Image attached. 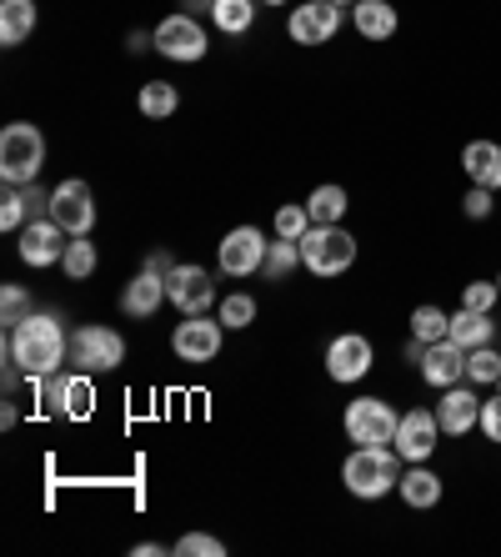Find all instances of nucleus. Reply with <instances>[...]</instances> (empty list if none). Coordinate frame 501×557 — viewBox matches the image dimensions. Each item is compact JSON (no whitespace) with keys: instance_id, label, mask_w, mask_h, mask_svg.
<instances>
[{"instance_id":"obj_1","label":"nucleus","mask_w":501,"mask_h":557,"mask_svg":"<svg viewBox=\"0 0 501 557\" xmlns=\"http://www.w3.org/2000/svg\"><path fill=\"white\" fill-rule=\"evenodd\" d=\"M5 351H11L15 367H21L30 382H40V376H51V372L65 367V357H71V337H65L61 317H51V311H30L26 322L5 332Z\"/></svg>"},{"instance_id":"obj_2","label":"nucleus","mask_w":501,"mask_h":557,"mask_svg":"<svg viewBox=\"0 0 501 557\" xmlns=\"http://www.w3.org/2000/svg\"><path fill=\"white\" fill-rule=\"evenodd\" d=\"M341 482L347 493L361 503H376L401 482V453L397 447H356V453L341 462Z\"/></svg>"},{"instance_id":"obj_3","label":"nucleus","mask_w":501,"mask_h":557,"mask_svg":"<svg viewBox=\"0 0 501 557\" xmlns=\"http://www.w3.org/2000/svg\"><path fill=\"white\" fill-rule=\"evenodd\" d=\"M40 166H46V136L30 121H11L0 131V176H5V186H36Z\"/></svg>"},{"instance_id":"obj_4","label":"nucleus","mask_w":501,"mask_h":557,"mask_svg":"<svg viewBox=\"0 0 501 557\" xmlns=\"http://www.w3.org/2000/svg\"><path fill=\"white\" fill-rule=\"evenodd\" d=\"M356 236L336 221V226H311L306 236H301V267H306L311 276H341L356 267Z\"/></svg>"},{"instance_id":"obj_5","label":"nucleus","mask_w":501,"mask_h":557,"mask_svg":"<svg viewBox=\"0 0 501 557\" xmlns=\"http://www.w3.org/2000/svg\"><path fill=\"white\" fill-rule=\"evenodd\" d=\"M126 362V337L116 326H101V322H86L71 332V367L76 372H116Z\"/></svg>"},{"instance_id":"obj_6","label":"nucleus","mask_w":501,"mask_h":557,"mask_svg":"<svg viewBox=\"0 0 501 557\" xmlns=\"http://www.w3.org/2000/svg\"><path fill=\"white\" fill-rule=\"evenodd\" d=\"M341 422H347V437L356 442V447H391L401 412L386 403V397H356Z\"/></svg>"},{"instance_id":"obj_7","label":"nucleus","mask_w":501,"mask_h":557,"mask_svg":"<svg viewBox=\"0 0 501 557\" xmlns=\"http://www.w3.org/2000/svg\"><path fill=\"white\" fill-rule=\"evenodd\" d=\"M151 46L166 61H180V65H191V61H201V55L211 51V40H206V30L196 26V15H186V11H176V15H166L161 26L151 30Z\"/></svg>"},{"instance_id":"obj_8","label":"nucleus","mask_w":501,"mask_h":557,"mask_svg":"<svg viewBox=\"0 0 501 557\" xmlns=\"http://www.w3.org/2000/svg\"><path fill=\"white\" fill-rule=\"evenodd\" d=\"M221 337H226V322L221 317H206V311H196L186 322L176 326V337H171V351H176L180 362H216L221 351Z\"/></svg>"},{"instance_id":"obj_9","label":"nucleus","mask_w":501,"mask_h":557,"mask_svg":"<svg viewBox=\"0 0 501 557\" xmlns=\"http://www.w3.org/2000/svg\"><path fill=\"white\" fill-rule=\"evenodd\" d=\"M341 30V5L336 0H301L291 15H286V36L296 46H326Z\"/></svg>"},{"instance_id":"obj_10","label":"nucleus","mask_w":501,"mask_h":557,"mask_svg":"<svg viewBox=\"0 0 501 557\" xmlns=\"http://www.w3.org/2000/svg\"><path fill=\"white\" fill-rule=\"evenodd\" d=\"M437 437H441V422H437V407H412V412H401L397 422V447L401 462H431L437 453Z\"/></svg>"},{"instance_id":"obj_11","label":"nucleus","mask_w":501,"mask_h":557,"mask_svg":"<svg viewBox=\"0 0 501 557\" xmlns=\"http://www.w3.org/2000/svg\"><path fill=\"white\" fill-rule=\"evenodd\" d=\"M372 362H376V347H372V337H361V332H341V337L326 347V376L341 382V387L361 382V376L372 372Z\"/></svg>"},{"instance_id":"obj_12","label":"nucleus","mask_w":501,"mask_h":557,"mask_svg":"<svg viewBox=\"0 0 501 557\" xmlns=\"http://www.w3.org/2000/svg\"><path fill=\"white\" fill-rule=\"evenodd\" d=\"M65 247H71V232H65L61 221L36 216L21 226V261L26 267H55L65 257Z\"/></svg>"},{"instance_id":"obj_13","label":"nucleus","mask_w":501,"mask_h":557,"mask_svg":"<svg viewBox=\"0 0 501 557\" xmlns=\"http://www.w3.org/2000/svg\"><path fill=\"white\" fill-rule=\"evenodd\" d=\"M51 221H61L71 236H90L96 226V196L86 182H61L51 191Z\"/></svg>"},{"instance_id":"obj_14","label":"nucleus","mask_w":501,"mask_h":557,"mask_svg":"<svg viewBox=\"0 0 501 557\" xmlns=\"http://www.w3.org/2000/svg\"><path fill=\"white\" fill-rule=\"evenodd\" d=\"M266 236H261V226H236V232H226V242H221V272L226 276H251L261 272V261H266Z\"/></svg>"},{"instance_id":"obj_15","label":"nucleus","mask_w":501,"mask_h":557,"mask_svg":"<svg viewBox=\"0 0 501 557\" xmlns=\"http://www.w3.org/2000/svg\"><path fill=\"white\" fill-rule=\"evenodd\" d=\"M166 297L180 317H196V311H206L211 301H216V282H211V272H201V267H176V272L166 276Z\"/></svg>"},{"instance_id":"obj_16","label":"nucleus","mask_w":501,"mask_h":557,"mask_svg":"<svg viewBox=\"0 0 501 557\" xmlns=\"http://www.w3.org/2000/svg\"><path fill=\"white\" fill-rule=\"evenodd\" d=\"M416 372L426 376V387L447 392V387H456V382H466V351L456 347L451 337H441V342L426 347V357L416 362Z\"/></svg>"},{"instance_id":"obj_17","label":"nucleus","mask_w":501,"mask_h":557,"mask_svg":"<svg viewBox=\"0 0 501 557\" xmlns=\"http://www.w3.org/2000/svg\"><path fill=\"white\" fill-rule=\"evenodd\" d=\"M437 422L447 437H466V432L481 422V397H476L466 382H456V387L441 392V403H437Z\"/></svg>"},{"instance_id":"obj_18","label":"nucleus","mask_w":501,"mask_h":557,"mask_svg":"<svg viewBox=\"0 0 501 557\" xmlns=\"http://www.w3.org/2000/svg\"><path fill=\"white\" fill-rule=\"evenodd\" d=\"M161 301H171L166 297V276L151 272V267H141V276H130L126 292H121V311H126V317H141V322L161 311Z\"/></svg>"},{"instance_id":"obj_19","label":"nucleus","mask_w":501,"mask_h":557,"mask_svg":"<svg viewBox=\"0 0 501 557\" xmlns=\"http://www.w3.org/2000/svg\"><path fill=\"white\" fill-rule=\"evenodd\" d=\"M351 26L361 40H391L401 30V15L391 0H356L351 5Z\"/></svg>"},{"instance_id":"obj_20","label":"nucleus","mask_w":501,"mask_h":557,"mask_svg":"<svg viewBox=\"0 0 501 557\" xmlns=\"http://www.w3.org/2000/svg\"><path fill=\"white\" fill-rule=\"evenodd\" d=\"M462 166L472 176V186H487V191H501V146L497 141H466L462 146Z\"/></svg>"},{"instance_id":"obj_21","label":"nucleus","mask_w":501,"mask_h":557,"mask_svg":"<svg viewBox=\"0 0 501 557\" xmlns=\"http://www.w3.org/2000/svg\"><path fill=\"white\" fill-rule=\"evenodd\" d=\"M397 493H401V503H406V507L426 512V507H437V503H441V493H447V487H441V478H437V472H431L426 462H412L406 472H401Z\"/></svg>"},{"instance_id":"obj_22","label":"nucleus","mask_w":501,"mask_h":557,"mask_svg":"<svg viewBox=\"0 0 501 557\" xmlns=\"http://www.w3.org/2000/svg\"><path fill=\"white\" fill-rule=\"evenodd\" d=\"M451 342L462 351H476V347H491L497 342V322H491V311H472V307H462V311H451V332H447Z\"/></svg>"},{"instance_id":"obj_23","label":"nucleus","mask_w":501,"mask_h":557,"mask_svg":"<svg viewBox=\"0 0 501 557\" xmlns=\"http://www.w3.org/2000/svg\"><path fill=\"white\" fill-rule=\"evenodd\" d=\"M36 0H0V46H21L36 30Z\"/></svg>"},{"instance_id":"obj_24","label":"nucleus","mask_w":501,"mask_h":557,"mask_svg":"<svg viewBox=\"0 0 501 557\" xmlns=\"http://www.w3.org/2000/svg\"><path fill=\"white\" fill-rule=\"evenodd\" d=\"M306 211H311V226H336V221H341V216L351 211L347 186H336V182L316 186V191L306 196Z\"/></svg>"},{"instance_id":"obj_25","label":"nucleus","mask_w":501,"mask_h":557,"mask_svg":"<svg viewBox=\"0 0 501 557\" xmlns=\"http://www.w3.org/2000/svg\"><path fill=\"white\" fill-rule=\"evenodd\" d=\"M136 106H141V116L166 121V116H176L180 96H176V86H171V81H146L141 96H136Z\"/></svg>"},{"instance_id":"obj_26","label":"nucleus","mask_w":501,"mask_h":557,"mask_svg":"<svg viewBox=\"0 0 501 557\" xmlns=\"http://www.w3.org/2000/svg\"><path fill=\"white\" fill-rule=\"evenodd\" d=\"M296 267H301V242L276 236V242L266 247V261H261V276H266V282H286Z\"/></svg>"},{"instance_id":"obj_27","label":"nucleus","mask_w":501,"mask_h":557,"mask_svg":"<svg viewBox=\"0 0 501 557\" xmlns=\"http://www.w3.org/2000/svg\"><path fill=\"white\" fill-rule=\"evenodd\" d=\"M211 21H216V30H226V36H241V30H251V21H256V0H216Z\"/></svg>"},{"instance_id":"obj_28","label":"nucleus","mask_w":501,"mask_h":557,"mask_svg":"<svg viewBox=\"0 0 501 557\" xmlns=\"http://www.w3.org/2000/svg\"><path fill=\"white\" fill-rule=\"evenodd\" d=\"M497 376H501V351L497 347L466 351V382H472V387H497Z\"/></svg>"},{"instance_id":"obj_29","label":"nucleus","mask_w":501,"mask_h":557,"mask_svg":"<svg viewBox=\"0 0 501 557\" xmlns=\"http://www.w3.org/2000/svg\"><path fill=\"white\" fill-rule=\"evenodd\" d=\"M447 332H451V317L441 307H431V301H426V307L412 311V337L416 342H426V347H431V342H441Z\"/></svg>"},{"instance_id":"obj_30","label":"nucleus","mask_w":501,"mask_h":557,"mask_svg":"<svg viewBox=\"0 0 501 557\" xmlns=\"http://www.w3.org/2000/svg\"><path fill=\"white\" fill-rule=\"evenodd\" d=\"M96 242H86V236H71V247H65V257H61V267H65V276L71 282H86L90 272H96Z\"/></svg>"},{"instance_id":"obj_31","label":"nucleus","mask_w":501,"mask_h":557,"mask_svg":"<svg viewBox=\"0 0 501 557\" xmlns=\"http://www.w3.org/2000/svg\"><path fill=\"white\" fill-rule=\"evenodd\" d=\"M90 407H96V387H90V372H76L71 382H65V403H61V417H90Z\"/></svg>"},{"instance_id":"obj_32","label":"nucleus","mask_w":501,"mask_h":557,"mask_svg":"<svg viewBox=\"0 0 501 557\" xmlns=\"http://www.w3.org/2000/svg\"><path fill=\"white\" fill-rule=\"evenodd\" d=\"M30 216V196L26 186H5V196H0V232H21Z\"/></svg>"},{"instance_id":"obj_33","label":"nucleus","mask_w":501,"mask_h":557,"mask_svg":"<svg viewBox=\"0 0 501 557\" xmlns=\"http://www.w3.org/2000/svg\"><path fill=\"white\" fill-rule=\"evenodd\" d=\"M26 317H30V292L26 286H15V282H5L0 286V322H5V332L21 326Z\"/></svg>"},{"instance_id":"obj_34","label":"nucleus","mask_w":501,"mask_h":557,"mask_svg":"<svg viewBox=\"0 0 501 557\" xmlns=\"http://www.w3.org/2000/svg\"><path fill=\"white\" fill-rule=\"evenodd\" d=\"M216 317H221L226 326H231V332H241V326L256 322V297H246V292H231V297L221 301Z\"/></svg>"},{"instance_id":"obj_35","label":"nucleus","mask_w":501,"mask_h":557,"mask_svg":"<svg viewBox=\"0 0 501 557\" xmlns=\"http://www.w3.org/2000/svg\"><path fill=\"white\" fill-rule=\"evenodd\" d=\"M306 232H311L306 201H301V207H281V211H276V236H286V242H301Z\"/></svg>"},{"instance_id":"obj_36","label":"nucleus","mask_w":501,"mask_h":557,"mask_svg":"<svg viewBox=\"0 0 501 557\" xmlns=\"http://www.w3.org/2000/svg\"><path fill=\"white\" fill-rule=\"evenodd\" d=\"M171 553H180V557H221V553H226V543H221V537H211V532H186Z\"/></svg>"},{"instance_id":"obj_37","label":"nucleus","mask_w":501,"mask_h":557,"mask_svg":"<svg viewBox=\"0 0 501 557\" xmlns=\"http://www.w3.org/2000/svg\"><path fill=\"white\" fill-rule=\"evenodd\" d=\"M497 301H501L497 282H466L462 286V307H472V311H497Z\"/></svg>"},{"instance_id":"obj_38","label":"nucleus","mask_w":501,"mask_h":557,"mask_svg":"<svg viewBox=\"0 0 501 557\" xmlns=\"http://www.w3.org/2000/svg\"><path fill=\"white\" fill-rule=\"evenodd\" d=\"M462 211L472 221H487L491 211H497V191H487V186H472V191L462 196Z\"/></svg>"},{"instance_id":"obj_39","label":"nucleus","mask_w":501,"mask_h":557,"mask_svg":"<svg viewBox=\"0 0 501 557\" xmlns=\"http://www.w3.org/2000/svg\"><path fill=\"white\" fill-rule=\"evenodd\" d=\"M476 432H481L487 442H497V447H501V392L481 403V422H476Z\"/></svg>"},{"instance_id":"obj_40","label":"nucleus","mask_w":501,"mask_h":557,"mask_svg":"<svg viewBox=\"0 0 501 557\" xmlns=\"http://www.w3.org/2000/svg\"><path fill=\"white\" fill-rule=\"evenodd\" d=\"M146 267H151V272H161V276H171V272H176V261H171L166 251H151V257H146Z\"/></svg>"},{"instance_id":"obj_41","label":"nucleus","mask_w":501,"mask_h":557,"mask_svg":"<svg viewBox=\"0 0 501 557\" xmlns=\"http://www.w3.org/2000/svg\"><path fill=\"white\" fill-rule=\"evenodd\" d=\"M180 11H186V15H201V11H216V0H180Z\"/></svg>"},{"instance_id":"obj_42","label":"nucleus","mask_w":501,"mask_h":557,"mask_svg":"<svg viewBox=\"0 0 501 557\" xmlns=\"http://www.w3.org/2000/svg\"><path fill=\"white\" fill-rule=\"evenodd\" d=\"M15 417H21V412H15V403H5V407H0V428H15Z\"/></svg>"},{"instance_id":"obj_43","label":"nucleus","mask_w":501,"mask_h":557,"mask_svg":"<svg viewBox=\"0 0 501 557\" xmlns=\"http://www.w3.org/2000/svg\"><path fill=\"white\" fill-rule=\"evenodd\" d=\"M266 5H286V0H266Z\"/></svg>"},{"instance_id":"obj_44","label":"nucleus","mask_w":501,"mask_h":557,"mask_svg":"<svg viewBox=\"0 0 501 557\" xmlns=\"http://www.w3.org/2000/svg\"><path fill=\"white\" fill-rule=\"evenodd\" d=\"M336 5H351V0H336Z\"/></svg>"},{"instance_id":"obj_45","label":"nucleus","mask_w":501,"mask_h":557,"mask_svg":"<svg viewBox=\"0 0 501 557\" xmlns=\"http://www.w3.org/2000/svg\"><path fill=\"white\" fill-rule=\"evenodd\" d=\"M497 392H501V376H497Z\"/></svg>"},{"instance_id":"obj_46","label":"nucleus","mask_w":501,"mask_h":557,"mask_svg":"<svg viewBox=\"0 0 501 557\" xmlns=\"http://www.w3.org/2000/svg\"><path fill=\"white\" fill-rule=\"evenodd\" d=\"M497 286H501V272H497Z\"/></svg>"}]
</instances>
